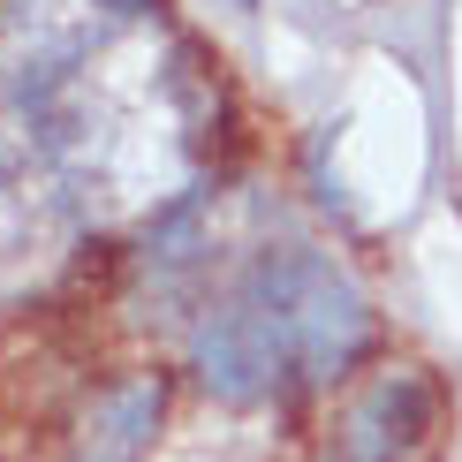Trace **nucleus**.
I'll list each match as a JSON object with an SVG mask.
<instances>
[{"instance_id": "1", "label": "nucleus", "mask_w": 462, "mask_h": 462, "mask_svg": "<svg viewBox=\"0 0 462 462\" xmlns=\"http://www.w3.org/2000/svg\"><path fill=\"white\" fill-rule=\"evenodd\" d=\"M432 410L439 402L425 372H379L372 387H356L349 417H341V462H402L432 432Z\"/></svg>"}, {"instance_id": "2", "label": "nucleus", "mask_w": 462, "mask_h": 462, "mask_svg": "<svg viewBox=\"0 0 462 462\" xmlns=\"http://www.w3.org/2000/svg\"><path fill=\"white\" fill-rule=\"evenodd\" d=\"M160 410H167V379L160 372L106 379V387L84 402V417H76V462H137L152 448V432H160Z\"/></svg>"}]
</instances>
